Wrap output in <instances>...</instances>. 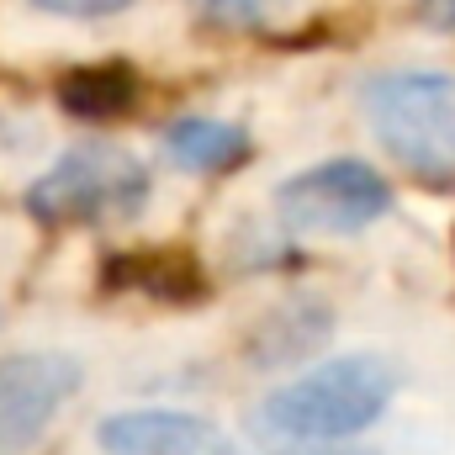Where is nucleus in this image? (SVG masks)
I'll return each instance as SVG.
<instances>
[{
    "label": "nucleus",
    "instance_id": "f257e3e1",
    "mask_svg": "<svg viewBox=\"0 0 455 455\" xmlns=\"http://www.w3.org/2000/svg\"><path fill=\"white\" fill-rule=\"evenodd\" d=\"M397 397V371L381 355H339L281 387H270L249 419L254 440L281 445H334L365 435Z\"/></svg>",
    "mask_w": 455,
    "mask_h": 455
},
{
    "label": "nucleus",
    "instance_id": "f03ea898",
    "mask_svg": "<svg viewBox=\"0 0 455 455\" xmlns=\"http://www.w3.org/2000/svg\"><path fill=\"white\" fill-rule=\"evenodd\" d=\"M376 143L419 180H455V75L387 69L365 85Z\"/></svg>",
    "mask_w": 455,
    "mask_h": 455
},
{
    "label": "nucleus",
    "instance_id": "7ed1b4c3",
    "mask_svg": "<svg viewBox=\"0 0 455 455\" xmlns=\"http://www.w3.org/2000/svg\"><path fill=\"white\" fill-rule=\"evenodd\" d=\"M148 202V170L116 143H80L27 186V212L43 223H122Z\"/></svg>",
    "mask_w": 455,
    "mask_h": 455
},
{
    "label": "nucleus",
    "instance_id": "20e7f679",
    "mask_svg": "<svg viewBox=\"0 0 455 455\" xmlns=\"http://www.w3.org/2000/svg\"><path fill=\"white\" fill-rule=\"evenodd\" d=\"M275 212L291 233L344 238V233H365L392 212V186L365 159H323L275 186Z\"/></svg>",
    "mask_w": 455,
    "mask_h": 455
},
{
    "label": "nucleus",
    "instance_id": "39448f33",
    "mask_svg": "<svg viewBox=\"0 0 455 455\" xmlns=\"http://www.w3.org/2000/svg\"><path fill=\"white\" fill-rule=\"evenodd\" d=\"M85 371L64 349H21L0 360V455H32Z\"/></svg>",
    "mask_w": 455,
    "mask_h": 455
},
{
    "label": "nucleus",
    "instance_id": "423d86ee",
    "mask_svg": "<svg viewBox=\"0 0 455 455\" xmlns=\"http://www.w3.org/2000/svg\"><path fill=\"white\" fill-rule=\"evenodd\" d=\"M96 445L107 455H243L218 424L180 408H127L96 424Z\"/></svg>",
    "mask_w": 455,
    "mask_h": 455
},
{
    "label": "nucleus",
    "instance_id": "0eeeda50",
    "mask_svg": "<svg viewBox=\"0 0 455 455\" xmlns=\"http://www.w3.org/2000/svg\"><path fill=\"white\" fill-rule=\"evenodd\" d=\"M164 154L191 175H228L254 154V138L223 116H180L164 127Z\"/></svg>",
    "mask_w": 455,
    "mask_h": 455
},
{
    "label": "nucleus",
    "instance_id": "6e6552de",
    "mask_svg": "<svg viewBox=\"0 0 455 455\" xmlns=\"http://www.w3.org/2000/svg\"><path fill=\"white\" fill-rule=\"evenodd\" d=\"M107 275H112L116 286L143 291V297H159V302H196V297H207V275L180 249H143V254L112 259Z\"/></svg>",
    "mask_w": 455,
    "mask_h": 455
},
{
    "label": "nucleus",
    "instance_id": "1a4fd4ad",
    "mask_svg": "<svg viewBox=\"0 0 455 455\" xmlns=\"http://www.w3.org/2000/svg\"><path fill=\"white\" fill-rule=\"evenodd\" d=\"M132 101H138V75L127 64H85V69H69L59 80V107L69 116H85V122L132 112Z\"/></svg>",
    "mask_w": 455,
    "mask_h": 455
},
{
    "label": "nucleus",
    "instance_id": "9d476101",
    "mask_svg": "<svg viewBox=\"0 0 455 455\" xmlns=\"http://www.w3.org/2000/svg\"><path fill=\"white\" fill-rule=\"evenodd\" d=\"M202 21H212V27H249V21H259L275 0H186Z\"/></svg>",
    "mask_w": 455,
    "mask_h": 455
},
{
    "label": "nucleus",
    "instance_id": "9b49d317",
    "mask_svg": "<svg viewBox=\"0 0 455 455\" xmlns=\"http://www.w3.org/2000/svg\"><path fill=\"white\" fill-rule=\"evenodd\" d=\"M37 11H53V16H80V21H91V16H112L122 5H132V0H32Z\"/></svg>",
    "mask_w": 455,
    "mask_h": 455
},
{
    "label": "nucleus",
    "instance_id": "f8f14e48",
    "mask_svg": "<svg viewBox=\"0 0 455 455\" xmlns=\"http://www.w3.org/2000/svg\"><path fill=\"white\" fill-rule=\"evenodd\" d=\"M419 21L435 32H455V0H419Z\"/></svg>",
    "mask_w": 455,
    "mask_h": 455
},
{
    "label": "nucleus",
    "instance_id": "ddd939ff",
    "mask_svg": "<svg viewBox=\"0 0 455 455\" xmlns=\"http://www.w3.org/2000/svg\"><path fill=\"white\" fill-rule=\"evenodd\" d=\"M270 455H376V451H365L355 440H334V445H281V451H270Z\"/></svg>",
    "mask_w": 455,
    "mask_h": 455
}]
</instances>
